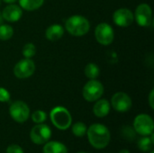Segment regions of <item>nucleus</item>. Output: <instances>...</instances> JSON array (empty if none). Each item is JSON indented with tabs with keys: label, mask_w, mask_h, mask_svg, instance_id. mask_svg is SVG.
Returning <instances> with one entry per match:
<instances>
[{
	"label": "nucleus",
	"mask_w": 154,
	"mask_h": 153,
	"mask_svg": "<svg viewBox=\"0 0 154 153\" xmlns=\"http://www.w3.org/2000/svg\"><path fill=\"white\" fill-rule=\"evenodd\" d=\"M137 23L140 26L145 27L151 24L152 19V8L147 4H141L137 6L134 14Z\"/></svg>",
	"instance_id": "obj_11"
},
{
	"label": "nucleus",
	"mask_w": 154,
	"mask_h": 153,
	"mask_svg": "<svg viewBox=\"0 0 154 153\" xmlns=\"http://www.w3.org/2000/svg\"><path fill=\"white\" fill-rule=\"evenodd\" d=\"M110 111V103L106 99H100L97 101L93 107V113L97 117L102 118L106 116Z\"/></svg>",
	"instance_id": "obj_14"
},
{
	"label": "nucleus",
	"mask_w": 154,
	"mask_h": 153,
	"mask_svg": "<svg viewBox=\"0 0 154 153\" xmlns=\"http://www.w3.org/2000/svg\"><path fill=\"white\" fill-rule=\"evenodd\" d=\"M82 94L87 101L94 102L98 100L104 94V87L99 81L91 79L84 86Z\"/></svg>",
	"instance_id": "obj_5"
},
{
	"label": "nucleus",
	"mask_w": 154,
	"mask_h": 153,
	"mask_svg": "<svg viewBox=\"0 0 154 153\" xmlns=\"http://www.w3.org/2000/svg\"><path fill=\"white\" fill-rule=\"evenodd\" d=\"M0 5H1V0H0Z\"/></svg>",
	"instance_id": "obj_33"
},
{
	"label": "nucleus",
	"mask_w": 154,
	"mask_h": 153,
	"mask_svg": "<svg viewBox=\"0 0 154 153\" xmlns=\"http://www.w3.org/2000/svg\"><path fill=\"white\" fill-rule=\"evenodd\" d=\"M111 104L113 108L120 113L127 112L132 107V100L130 96L124 92L116 93L112 97Z\"/></svg>",
	"instance_id": "obj_10"
},
{
	"label": "nucleus",
	"mask_w": 154,
	"mask_h": 153,
	"mask_svg": "<svg viewBox=\"0 0 154 153\" xmlns=\"http://www.w3.org/2000/svg\"><path fill=\"white\" fill-rule=\"evenodd\" d=\"M78 153H87V152H78Z\"/></svg>",
	"instance_id": "obj_32"
},
{
	"label": "nucleus",
	"mask_w": 154,
	"mask_h": 153,
	"mask_svg": "<svg viewBox=\"0 0 154 153\" xmlns=\"http://www.w3.org/2000/svg\"><path fill=\"white\" fill-rule=\"evenodd\" d=\"M114 30L106 23H99L95 30V37L97 41L102 45H109L114 41Z\"/></svg>",
	"instance_id": "obj_8"
},
{
	"label": "nucleus",
	"mask_w": 154,
	"mask_h": 153,
	"mask_svg": "<svg viewBox=\"0 0 154 153\" xmlns=\"http://www.w3.org/2000/svg\"><path fill=\"white\" fill-rule=\"evenodd\" d=\"M10 100V93L4 87H0V102H8Z\"/></svg>",
	"instance_id": "obj_25"
},
{
	"label": "nucleus",
	"mask_w": 154,
	"mask_h": 153,
	"mask_svg": "<svg viewBox=\"0 0 154 153\" xmlns=\"http://www.w3.org/2000/svg\"><path fill=\"white\" fill-rule=\"evenodd\" d=\"M134 129L136 133L142 136H149L153 133L154 125L152 118L145 114L139 115L134 121Z\"/></svg>",
	"instance_id": "obj_4"
},
{
	"label": "nucleus",
	"mask_w": 154,
	"mask_h": 153,
	"mask_svg": "<svg viewBox=\"0 0 154 153\" xmlns=\"http://www.w3.org/2000/svg\"><path fill=\"white\" fill-rule=\"evenodd\" d=\"M100 73V69L95 63H88L85 68V75L90 79H96Z\"/></svg>",
	"instance_id": "obj_19"
},
{
	"label": "nucleus",
	"mask_w": 154,
	"mask_h": 153,
	"mask_svg": "<svg viewBox=\"0 0 154 153\" xmlns=\"http://www.w3.org/2000/svg\"><path fill=\"white\" fill-rule=\"evenodd\" d=\"M4 2H5V3H9V4H12V3H14L16 0H3Z\"/></svg>",
	"instance_id": "obj_28"
},
{
	"label": "nucleus",
	"mask_w": 154,
	"mask_h": 153,
	"mask_svg": "<svg viewBox=\"0 0 154 153\" xmlns=\"http://www.w3.org/2000/svg\"><path fill=\"white\" fill-rule=\"evenodd\" d=\"M119 153H130V151H129L128 150H125H125H122V151H119Z\"/></svg>",
	"instance_id": "obj_30"
},
{
	"label": "nucleus",
	"mask_w": 154,
	"mask_h": 153,
	"mask_svg": "<svg viewBox=\"0 0 154 153\" xmlns=\"http://www.w3.org/2000/svg\"><path fill=\"white\" fill-rule=\"evenodd\" d=\"M153 96H154V90L152 89L150 93V96H149V104L151 106V108L153 109L154 108V103H153Z\"/></svg>",
	"instance_id": "obj_27"
},
{
	"label": "nucleus",
	"mask_w": 154,
	"mask_h": 153,
	"mask_svg": "<svg viewBox=\"0 0 154 153\" xmlns=\"http://www.w3.org/2000/svg\"><path fill=\"white\" fill-rule=\"evenodd\" d=\"M14 34L13 28L8 24H1L0 25V40L7 41L12 38Z\"/></svg>",
	"instance_id": "obj_21"
},
{
	"label": "nucleus",
	"mask_w": 154,
	"mask_h": 153,
	"mask_svg": "<svg viewBox=\"0 0 154 153\" xmlns=\"http://www.w3.org/2000/svg\"><path fill=\"white\" fill-rule=\"evenodd\" d=\"M32 119L35 124H42L46 121L47 119V115L44 111L42 110H37L32 113Z\"/></svg>",
	"instance_id": "obj_24"
},
{
	"label": "nucleus",
	"mask_w": 154,
	"mask_h": 153,
	"mask_svg": "<svg viewBox=\"0 0 154 153\" xmlns=\"http://www.w3.org/2000/svg\"><path fill=\"white\" fill-rule=\"evenodd\" d=\"M153 133L151 134V137L149 136H143L142 139H140L137 142V146L140 151L143 152L151 151L153 147Z\"/></svg>",
	"instance_id": "obj_17"
},
{
	"label": "nucleus",
	"mask_w": 154,
	"mask_h": 153,
	"mask_svg": "<svg viewBox=\"0 0 154 153\" xmlns=\"http://www.w3.org/2000/svg\"><path fill=\"white\" fill-rule=\"evenodd\" d=\"M50 117L53 125L59 130H67L72 123V117L68 111L63 106L54 107L50 114Z\"/></svg>",
	"instance_id": "obj_3"
},
{
	"label": "nucleus",
	"mask_w": 154,
	"mask_h": 153,
	"mask_svg": "<svg viewBox=\"0 0 154 153\" xmlns=\"http://www.w3.org/2000/svg\"><path fill=\"white\" fill-rule=\"evenodd\" d=\"M44 0H19L20 6L27 11H34L43 5Z\"/></svg>",
	"instance_id": "obj_18"
},
{
	"label": "nucleus",
	"mask_w": 154,
	"mask_h": 153,
	"mask_svg": "<svg viewBox=\"0 0 154 153\" xmlns=\"http://www.w3.org/2000/svg\"><path fill=\"white\" fill-rule=\"evenodd\" d=\"M66 30L74 36H83L89 31L90 24L87 18L81 15H72L65 23Z\"/></svg>",
	"instance_id": "obj_2"
},
{
	"label": "nucleus",
	"mask_w": 154,
	"mask_h": 153,
	"mask_svg": "<svg viewBox=\"0 0 154 153\" xmlns=\"http://www.w3.org/2000/svg\"><path fill=\"white\" fill-rule=\"evenodd\" d=\"M3 18L10 23H14L20 20L23 15V11L20 6L16 5H7L2 13Z\"/></svg>",
	"instance_id": "obj_13"
},
{
	"label": "nucleus",
	"mask_w": 154,
	"mask_h": 153,
	"mask_svg": "<svg viewBox=\"0 0 154 153\" xmlns=\"http://www.w3.org/2000/svg\"><path fill=\"white\" fill-rule=\"evenodd\" d=\"M51 136V128L43 124H37L33 126L30 133V138L32 142L37 145H42L46 143Z\"/></svg>",
	"instance_id": "obj_6"
},
{
	"label": "nucleus",
	"mask_w": 154,
	"mask_h": 153,
	"mask_svg": "<svg viewBox=\"0 0 154 153\" xmlns=\"http://www.w3.org/2000/svg\"><path fill=\"white\" fill-rule=\"evenodd\" d=\"M9 114L15 122L22 124L28 120L30 116V109L24 102L14 101L9 107Z\"/></svg>",
	"instance_id": "obj_7"
},
{
	"label": "nucleus",
	"mask_w": 154,
	"mask_h": 153,
	"mask_svg": "<svg viewBox=\"0 0 154 153\" xmlns=\"http://www.w3.org/2000/svg\"><path fill=\"white\" fill-rule=\"evenodd\" d=\"M36 53V48L32 43H26L23 48V55L26 59H31Z\"/></svg>",
	"instance_id": "obj_23"
},
{
	"label": "nucleus",
	"mask_w": 154,
	"mask_h": 153,
	"mask_svg": "<svg viewBox=\"0 0 154 153\" xmlns=\"http://www.w3.org/2000/svg\"><path fill=\"white\" fill-rule=\"evenodd\" d=\"M3 20H4V18H3L2 13L0 12V25H1V24H3Z\"/></svg>",
	"instance_id": "obj_29"
},
{
	"label": "nucleus",
	"mask_w": 154,
	"mask_h": 153,
	"mask_svg": "<svg viewBox=\"0 0 154 153\" xmlns=\"http://www.w3.org/2000/svg\"><path fill=\"white\" fill-rule=\"evenodd\" d=\"M64 34V29L60 24H53L51 25L45 32V36L50 41H58L60 40Z\"/></svg>",
	"instance_id": "obj_16"
},
{
	"label": "nucleus",
	"mask_w": 154,
	"mask_h": 153,
	"mask_svg": "<svg viewBox=\"0 0 154 153\" xmlns=\"http://www.w3.org/2000/svg\"><path fill=\"white\" fill-rule=\"evenodd\" d=\"M134 15L133 12L127 8H120L116 10L113 14V20L115 23L121 27H127L134 22Z\"/></svg>",
	"instance_id": "obj_12"
},
{
	"label": "nucleus",
	"mask_w": 154,
	"mask_h": 153,
	"mask_svg": "<svg viewBox=\"0 0 154 153\" xmlns=\"http://www.w3.org/2000/svg\"><path fill=\"white\" fill-rule=\"evenodd\" d=\"M121 134L124 137V139H125L128 142H133L136 139V132L132 126L129 125L123 126L121 130Z\"/></svg>",
	"instance_id": "obj_20"
},
{
	"label": "nucleus",
	"mask_w": 154,
	"mask_h": 153,
	"mask_svg": "<svg viewBox=\"0 0 154 153\" xmlns=\"http://www.w3.org/2000/svg\"><path fill=\"white\" fill-rule=\"evenodd\" d=\"M88 139L92 147L97 150L106 148L110 142L111 135L106 126L101 124H92L87 131Z\"/></svg>",
	"instance_id": "obj_1"
},
{
	"label": "nucleus",
	"mask_w": 154,
	"mask_h": 153,
	"mask_svg": "<svg viewBox=\"0 0 154 153\" xmlns=\"http://www.w3.org/2000/svg\"><path fill=\"white\" fill-rule=\"evenodd\" d=\"M42 151L43 153H68V149L63 143L60 142L48 141L46 143H44Z\"/></svg>",
	"instance_id": "obj_15"
},
{
	"label": "nucleus",
	"mask_w": 154,
	"mask_h": 153,
	"mask_svg": "<svg viewBox=\"0 0 154 153\" xmlns=\"http://www.w3.org/2000/svg\"><path fill=\"white\" fill-rule=\"evenodd\" d=\"M6 153H23L22 147H20L17 144H12L7 147Z\"/></svg>",
	"instance_id": "obj_26"
},
{
	"label": "nucleus",
	"mask_w": 154,
	"mask_h": 153,
	"mask_svg": "<svg viewBox=\"0 0 154 153\" xmlns=\"http://www.w3.org/2000/svg\"><path fill=\"white\" fill-rule=\"evenodd\" d=\"M35 70V64L31 59H23L17 62L14 69V76L18 78H27L31 77Z\"/></svg>",
	"instance_id": "obj_9"
},
{
	"label": "nucleus",
	"mask_w": 154,
	"mask_h": 153,
	"mask_svg": "<svg viewBox=\"0 0 154 153\" xmlns=\"http://www.w3.org/2000/svg\"><path fill=\"white\" fill-rule=\"evenodd\" d=\"M150 153H154V151H151V152H150Z\"/></svg>",
	"instance_id": "obj_31"
},
{
	"label": "nucleus",
	"mask_w": 154,
	"mask_h": 153,
	"mask_svg": "<svg viewBox=\"0 0 154 153\" xmlns=\"http://www.w3.org/2000/svg\"><path fill=\"white\" fill-rule=\"evenodd\" d=\"M88 128L82 122H78L72 126V133L77 137H83L87 133Z\"/></svg>",
	"instance_id": "obj_22"
}]
</instances>
